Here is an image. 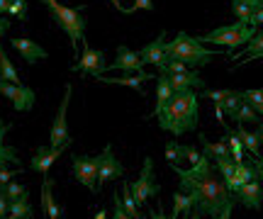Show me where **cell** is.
I'll list each match as a JSON object with an SVG mask.
<instances>
[{
  "label": "cell",
  "instance_id": "1",
  "mask_svg": "<svg viewBox=\"0 0 263 219\" xmlns=\"http://www.w3.org/2000/svg\"><path fill=\"white\" fill-rule=\"evenodd\" d=\"M171 168L178 175L180 190L193 200V210L197 214H202V217H217L219 210L232 200L224 181L212 168L207 153H200V161L193 163L190 168H180L176 163H171Z\"/></svg>",
  "mask_w": 263,
  "mask_h": 219
},
{
  "label": "cell",
  "instance_id": "2",
  "mask_svg": "<svg viewBox=\"0 0 263 219\" xmlns=\"http://www.w3.org/2000/svg\"><path fill=\"white\" fill-rule=\"evenodd\" d=\"M197 93L195 88L173 93L171 103L159 114V127L163 132H171L173 136H180L185 132L197 129Z\"/></svg>",
  "mask_w": 263,
  "mask_h": 219
},
{
  "label": "cell",
  "instance_id": "3",
  "mask_svg": "<svg viewBox=\"0 0 263 219\" xmlns=\"http://www.w3.org/2000/svg\"><path fill=\"white\" fill-rule=\"evenodd\" d=\"M163 51H166V58H176V61H183L185 66L190 68H200L207 66L212 58H217V49H207L197 37H190L188 32H178L176 39H171L163 44Z\"/></svg>",
  "mask_w": 263,
  "mask_h": 219
},
{
  "label": "cell",
  "instance_id": "4",
  "mask_svg": "<svg viewBox=\"0 0 263 219\" xmlns=\"http://www.w3.org/2000/svg\"><path fill=\"white\" fill-rule=\"evenodd\" d=\"M47 10L51 12V17L59 27L66 32V37L71 39V49L78 54V44L81 39H85V17L81 8H66L59 0H42Z\"/></svg>",
  "mask_w": 263,
  "mask_h": 219
},
{
  "label": "cell",
  "instance_id": "5",
  "mask_svg": "<svg viewBox=\"0 0 263 219\" xmlns=\"http://www.w3.org/2000/svg\"><path fill=\"white\" fill-rule=\"evenodd\" d=\"M256 32H258L256 25L234 22V25H224V27L212 29V32H207V34H202V37H197V39H200L202 44H217V47H224L227 51H232V49L246 44Z\"/></svg>",
  "mask_w": 263,
  "mask_h": 219
},
{
  "label": "cell",
  "instance_id": "6",
  "mask_svg": "<svg viewBox=\"0 0 263 219\" xmlns=\"http://www.w3.org/2000/svg\"><path fill=\"white\" fill-rule=\"evenodd\" d=\"M71 93H73V86L68 83L66 86V93H64V100L59 105V112H57V120L51 124V134H49V146L51 149H68L71 146V136H68V103H71Z\"/></svg>",
  "mask_w": 263,
  "mask_h": 219
},
{
  "label": "cell",
  "instance_id": "7",
  "mask_svg": "<svg viewBox=\"0 0 263 219\" xmlns=\"http://www.w3.org/2000/svg\"><path fill=\"white\" fill-rule=\"evenodd\" d=\"M132 195H134V200H137V205H146V202L154 197V195H159V185H156V181H154V158L151 156H146L144 158V168H141V175L137 183H132L129 185Z\"/></svg>",
  "mask_w": 263,
  "mask_h": 219
},
{
  "label": "cell",
  "instance_id": "8",
  "mask_svg": "<svg viewBox=\"0 0 263 219\" xmlns=\"http://www.w3.org/2000/svg\"><path fill=\"white\" fill-rule=\"evenodd\" d=\"M71 166H73V178L83 188L90 192H98V166H100V156L95 158H85V156H71Z\"/></svg>",
  "mask_w": 263,
  "mask_h": 219
},
{
  "label": "cell",
  "instance_id": "9",
  "mask_svg": "<svg viewBox=\"0 0 263 219\" xmlns=\"http://www.w3.org/2000/svg\"><path fill=\"white\" fill-rule=\"evenodd\" d=\"M0 95L8 97L17 112H29L37 100L32 88L22 86V83H8V81H0Z\"/></svg>",
  "mask_w": 263,
  "mask_h": 219
},
{
  "label": "cell",
  "instance_id": "10",
  "mask_svg": "<svg viewBox=\"0 0 263 219\" xmlns=\"http://www.w3.org/2000/svg\"><path fill=\"white\" fill-rule=\"evenodd\" d=\"M105 51H100V49H90L88 47V42L83 39V56L76 61L73 66H71V71L73 73H90V76L100 78L105 73Z\"/></svg>",
  "mask_w": 263,
  "mask_h": 219
},
{
  "label": "cell",
  "instance_id": "11",
  "mask_svg": "<svg viewBox=\"0 0 263 219\" xmlns=\"http://www.w3.org/2000/svg\"><path fill=\"white\" fill-rule=\"evenodd\" d=\"M124 175L122 163L117 161V156L112 153V146L107 144L105 151L100 153V166H98V185H105L110 181H117Z\"/></svg>",
  "mask_w": 263,
  "mask_h": 219
},
{
  "label": "cell",
  "instance_id": "12",
  "mask_svg": "<svg viewBox=\"0 0 263 219\" xmlns=\"http://www.w3.org/2000/svg\"><path fill=\"white\" fill-rule=\"evenodd\" d=\"M239 205H244L249 210H261L263 207V183L249 181L246 185H241L239 190L232 195Z\"/></svg>",
  "mask_w": 263,
  "mask_h": 219
},
{
  "label": "cell",
  "instance_id": "13",
  "mask_svg": "<svg viewBox=\"0 0 263 219\" xmlns=\"http://www.w3.org/2000/svg\"><path fill=\"white\" fill-rule=\"evenodd\" d=\"M64 153V146L61 149H51V146H37L34 149V156H32V161H29V168L39 175H47L49 168L57 163V158Z\"/></svg>",
  "mask_w": 263,
  "mask_h": 219
},
{
  "label": "cell",
  "instance_id": "14",
  "mask_svg": "<svg viewBox=\"0 0 263 219\" xmlns=\"http://www.w3.org/2000/svg\"><path fill=\"white\" fill-rule=\"evenodd\" d=\"M249 181H256V166L254 161H241L234 166V171H232V175H229V181L224 183L227 190H229V195H234L241 185H246Z\"/></svg>",
  "mask_w": 263,
  "mask_h": 219
},
{
  "label": "cell",
  "instance_id": "15",
  "mask_svg": "<svg viewBox=\"0 0 263 219\" xmlns=\"http://www.w3.org/2000/svg\"><path fill=\"white\" fill-rule=\"evenodd\" d=\"M110 71H127V73H139L141 68H144V64H141V58H139V54L137 51H132L129 47H124V44H120L117 47V61L115 64H110ZM105 68V71H107Z\"/></svg>",
  "mask_w": 263,
  "mask_h": 219
},
{
  "label": "cell",
  "instance_id": "16",
  "mask_svg": "<svg viewBox=\"0 0 263 219\" xmlns=\"http://www.w3.org/2000/svg\"><path fill=\"white\" fill-rule=\"evenodd\" d=\"M163 39H166V32L161 29L159 37H156L154 42H151V44H146V47L139 51V58H141V64H144V66L149 64V66H156V68H159L161 64L166 61V51H163V44H166V42H163Z\"/></svg>",
  "mask_w": 263,
  "mask_h": 219
},
{
  "label": "cell",
  "instance_id": "17",
  "mask_svg": "<svg viewBox=\"0 0 263 219\" xmlns=\"http://www.w3.org/2000/svg\"><path fill=\"white\" fill-rule=\"evenodd\" d=\"M12 47L20 51V56L25 58L27 64H37L42 58H47V51L44 47H39L37 42H32V39H25V37H15L12 39Z\"/></svg>",
  "mask_w": 263,
  "mask_h": 219
},
{
  "label": "cell",
  "instance_id": "18",
  "mask_svg": "<svg viewBox=\"0 0 263 219\" xmlns=\"http://www.w3.org/2000/svg\"><path fill=\"white\" fill-rule=\"evenodd\" d=\"M168 76V83L173 88V93H180V90H188V88H205V78H200L195 71H188V73H166Z\"/></svg>",
  "mask_w": 263,
  "mask_h": 219
},
{
  "label": "cell",
  "instance_id": "19",
  "mask_svg": "<svg viewBox=\"0 0 263 219\" xmlns=\"http://www.w3.org/2000/svg\"><path fill=\"white\" fill-rule=\"evenodd\" d=\"M42 207H44V214L49 219L61 217V207L54 200V181L49 175H44V183H42Z\"/></svg>",
  "mask_w": 263,
  "mask_h": 219
},
{
  "label": "cell",
  "instance_id": "20",
  "mask_svg": "<svg viewBox=\"0 0 263 219\" xmlns=\"http://www.w3.org/2000/svg\"><path fill=\"white\" fill-rule=\"evenodd\" d=\"M171 97H173V88H171V83H168V76H166V73H159V76H156V107H154L151 117H159L161 110L171 103Z\"/></svg>",
  "mask_w": 263,
  "mask_h": 219
},
{
  "label": "cell",
  "instance_id": "21",
  "mask_svg": "<svg viewBox=\"0 0 263 219\" xmlns=\"http://www.w3.org/2000/svg\"><path fill=\"white\" fill-rule=\"evenodd\" d=\"M222 129H224L227 146H229V158H232L234 163H241L246 158V149H244V144H241V139L234 134V129H232V127H227V122L222 124Z\"/></svg>",
  "mask_w": 263,
  "mask_h": 219
},
{
  "label": "cell",
  "instance_id": "22",
  "mask_svg": "<svg viewBox=\"0 0 263 219\" xmlns=\"http://www.w3.org/2000/svg\"><path fill=\"white\" fill-rule=\"evenodd\" d=\"M12 129V124L10 122H0V166H5V163H12V166H17L20 158H17V151L12 149V146H5V134Z\"/></svg>",
  "mask_w": 263,
  "mask_h": 219
},
{
  "label": "cell",
  "instance_id": "23",
  "mask_svg": "<svg viewBox=\"0 0 263 219\" xmlns=\"http://www.w3.org/2000/svg\"><path fill=\"white\" fill-rule=\"evenodd\" d=\"M151 78H154V76H149V73L139 71V73H134V76H124V78L100 76L98 81H100V83H112V86H129V88H134V90H141V83H146V81H151Z\"/></svg>",
  "mask_w": 263,
  "mask_h": 219
},
{
  "label": "cell",
  "instance_id": "24",
  "mask_svg": "<svg viewBox=\"0 0 263 219\" xmlns=\"http://www.w3.org/2000/svg\"><path fill=\"white\" fill-rule=\"evenodd\" d=\"M234 134L241 139V144H244L246 151L251 153V156H258V149H261V144H263L261 139H258V134H256V132H246L244 124H239V122H236Z\"/></svg>",
  "mask_w": 263,
  "mask_h": 219
},
{
  "label": "cell",
  "instance_id": "25",
  "mask_svg": "<svg viewBox=\"0 0 263 219\" xmlns=\"http://www.w3.org/2000/svg\"><path fill=\"white\" fill-rule=\"evenodd\" d=\"M0 195H3L8 202L29 200V190H27V188H25V185H20V183H12V181H10L8 185H3V188H0Z\"/></svg>",
  "mask_w": 263,
  "mask_h": 219
},
{
  "label": "cell",
  "instance_id": "26",
  "mask_svg": "<svg viewBox=\"0 0 263 219\" xmlns=\"http://www.w3.org/2000/svg\"><path fill=\"white\" fill-rule=\"evenodd\" d=\"M193 212V200L183 190L173 192V217L171 219H178L180 214H190Z\"/></svg>",
  "mask_w": 263,
  "mask_h": 219
},
{
  "label": "cell",
  "instance_id": "27",
  "mask_svg": "<svg viewBox=\"0 0 263 219\" xmlns=\"http://www.w3.org/2000/svg\"><path fill=\"white\" fill-rule=\"evenodd\" d=\"M32 214H34V207L29 205V200H15V202H10L8 219H29Z\"/></svg>",
  "mask_w": 263,
  "mask_h": 219
},
{
  "label": "cell",
  "instance_id": "28",
  "mask_svg": "<svg viewBox=\"0 0 263 219\" xmlns=\"http://www.w3.org/2000/svg\"><path fill=\"white\" fill-rule=\"evenodd\" d=\"M234 122H239V124H258L261 122V117H258V112H256L254 107L249 105V103H244L241 100V105H239V110H236V114H234Z\"/></svg>",
  "mask_w": 263,
  "mask_h": 219
},
{
  "label": "cell",
  "instance_id": "29",
  "mask_svg": "<svg viewBox=\"0 0 263 219\" xmlns=\"http://www.w3.org/2000/svg\"><path fill=\"white\" fill-rule=\"evenodd\" d=\"M122 205L129 217L144 219V214H139V205H137V200H134V195H132V190H129V183H122Z\"/></svg>",
  "mask_w": 263,
  "mask_h": 219
},
{
  "label": "cell",
  "instance_id": "30",
  "mask_svg": "<svg viewBox=\"0 0 263 219\" xmlns=\"http://www.w3.org/2000/svg\"><path fill=\"white\" fill-rule=\"evenodd\" d=\"M241 93V100L244 103H249V105L254 107L256 112H258V117H263V88H251V90H239Z\"/></svg>",
  "mask_w": 263,
  "mask_h": 219
},
{
  "label": "cell",
  "instance_id": "31",
  "mask_svg": "<svg viewBox=\"0 0 263 219\" xmlns=\"http://www.w3.org/2000/svg\"><path fill=\"white\" fill-rule=\"evenodd\" d=\"M222 105V110H224V114H229L232 120H234V114H236V110H239V105H241V93L239 90H229V95L219 103Z\"/></svg>",
  "mask_w": 263,
  "mask_h": 219
},
{
  "label": "cell",
  "instance_id": "32",
  "mask_svg": "<svg viewBox=\"0 0 263 219\" xmlns=\"http://www.w3.org/2000/svg\"><path fill=\"white\" fill-rule=\"evenodd\" d=\"M234 166L236 163L229 158V156H217L215 158V168H217V173H219V178L222 181H229V175H232V171H234Z\"/></svg>",
  "mask_w": 263,
  "mask_h": 219
},
{
  "label": "cell",
  "instance_id": "33",
  "mask_svg": "<svg viewBox=\"0 0 263 219\" xmlns=\"http://www.w3.org/2000/svg\"><path fill=\"white\" fill-rule=\"evenodd\" d=\"M232 10H234V15L239 17V22H249V19H251V12H254V8L241 3V0H232ZM249 25H251V22H249Z\"/></svg>",
  "mask_w": 263,
  "mask_h": 219
},
{
  "label": "cell",
  "instance_id": "34",
  "mask_svg": "<svg viewBox=\"0 0 263 219\" xmlns=\"http://www.w3.org/2000/svg\"><path fill=\"white\" fill-rule=\"evenodd\" d=\"M178 156L180 158H188L190 163L200 161V151H197L195 146H188V144H178Z\"/></svg>",
  "mask_w": 263,
  "mask_h": 219
},
{
  "label": "cell",
  "instance_id": "35",
  "mask_svg": "<svg viewBox=\"0 0 263 219\" xmlns=\"http://www.w3.org/2000/svg\"><path fill=\"white\" fill-rule=\"evenodd\" d=\"M112 205H115V212H112V219H134L127 214V210H124L122 205V197H120V192H115L112 195Z\"/></svg>",
  "mask_w": 263,
  "mask_h": 219
},
{
  "label": "cell",
  "instance_id": "36",
  "mask_svg": "<svg viewBox=\"0 0 263 219\" xmlns=\"http://www.w3.org/2000/svg\"><path fill=\"white\" fill-rule=\"evenodd\" d=\"M12 17H17V19H22L25 15H27V0H12L10 3V10H8Z\"/></svg>",
  "mask_w": 263,
  "mask_h": 219
},
{
  "label": "cell",
  "instance_id": "37",
  "mask_svg": "<svg viewBox=\"0 0 263 219\" xmlns=\"http://www.w3.org/2000/svg\"><path fill=\"white\" fill-rule=\"evenodd\" d=\"M137 10H146V12H154V0H134L132 8H124V15H132Z\"/></svg>",
  "mask_w": 263,
  "mask_h": 219
},
{
  "label": "cell",
  "instance_id": "38",
  "mask_svg": "<svg viewBox=\"0 0 263 219\" xmlns=\"http://www.w3.org/2000/svg\"><path fill=\"white\" fill-rule=\"evenodd\" d=\"M229 95V90H202V93H200V95L197 97H207V100H215V103H222V100H224V97Z\"/></svg>",
  "mask_w": 263,
  "mask_h": 219
},
{
  "label": "cell",
  "instance_id": "39",
  "mask_svg": "<svg viewBox=\"0 0 263 219\" xmlns=\"http://www.w3.org/2000/svg\"><path fill=\"white\" fill-rule=\"evenodd\" d=\"M178 158H180V156H178V144L171 139V142H166V161H168V163H176Z\"/></svg>",
  "mask_w": 263,
  "mask_h": 219
},
{
  "label": "cell",
  "instance_id": "40",
  "mask_svg": "<svg viewBox=\"0 0 263 219\" xmlns=\"http://www.w3.org/2000/svg\"><path fill=\"white\" fill-rule=\"evenodd\" d=\"M234 205H236V200L232 197V200H229V202L224 205V207L219 210V214H217L215 219H232V210H234Z\"/></svg>",
  "mask_w": 263,
  "mask_h": 219
},
{
  "label": "cell",
  "instance_id": "41",
  "mask_svg": "<svg viewBox=\"0 0 263 219\" xmlns=\"http://www.w3.org/2000/svg\"><path fill=\"white\" fill-rule=\"evenodd\" d=\"M251 25H256V27H263V5H258V8L251 12V19H249Z\"/></svg>",
  "mask_w": 263,
  "mask_h": 219
},
{
  "label": "cell",
  "instance_id": "42",
  "mask_svg": "<svg viewBox=\"0 0 263 219\" xmlns=\"http://www.w3.org/2000/svg\"><path fill=\"white\" fill-rule=\"evenodd\" d=\"M12 175H17V173H15V171H8L5 166H0V188H3V185H8V183L12 181Z\"/></svg>",
  "mask_w": 263,
  "mask_h": 219
},
{
  "label": "cell",
  "instance_id": "43",
  "mask_svg": "<svg viewBox=\"0 0 263 219\" xmlns=\"http://www.w3.org/2000/svg\"><path fill=\"white\" fill-rule=\"evenodd\" d=\"M215 117H217V122H219V127H222V124H224V110H222L219 103L215 105Z\"/></svg>",
  "mask_w": 263,
  "mask_h": 219
},
{
  "label": "cell",
  "instance_id": "44",
  "mask_svg": "<svg viewBox=\"0 0 263 219\" xmlns=\"http://www.w3.org/2000/svg\"><path fill=\"white\" fill-rule=\"evenodd\" d=\"M8 210H10V202L0 195V217H8Z\"/></svg>",
  "mask_w": 263,
  "mask_h": 219
},
{
  "label": "cell",
  "instance_id": "45",
  "mask_svg": "<svg viewBox=\"0 0 263 219\" xmlns=\"http://www.w3.org/2000/svg\"><path fill=\"white\" fill-rule=\"evenodd\" d=\"M254 166H256V181L263 183V158L261 161H254Z\"/></svg>",
  "mask_w": 263,
  "mask_h": 219
},
{
  "label": "cell",
  "instance_id": "46",
  "mask_svg": "<svg viewBox=\"0 0 263 219\" xmlns=\"http://www.w3.org/2000/svg\"><path fill=\"white\" fill-rule=\"evenodd\" d=\"M149 219H168L163 214V205H161V210H151L149 212Z\"/></svg>",
  "mask_w": 263,
  "mask_h": 219
},
{
  "label": "cell",
  "instance_id": "47",
  "mask_svg": "<svg viewBox=\"0 0 263 219\" xmlns=\"http://www.w3.org/2000/svg\"><path fill=\"white\" fill-rule=\"evenodd\" d=\"M10 29V19L5 17H0V37H5V32Z\"/></svg>",
  "mask_w": 263,
  "mask_h": 219
},
{
  "label": "cell",
  "instance_id": "48",
  "mask_svg": "<svg viewBox=\"0 0 263 219\" xmlns=\"http://www.w3.org/2000/svg\"><path fill=\"white\" fill-rule=\"evenodd\" d=\"M10 3H12V0H0V17H3V15L10 10Z\"/></svg>",
  "mask_w": 263,
  "mask_h": 219
},
{
  "label": "cell",
  "instance_id": "49",
  "mask_svg": "<svg viewBox=\"0 0 263 219\" xmlns=\"http://www.w3.org/2000/svg\"><path fill=\"white\" fill-rule=\"evenodd\" d=\"M95 219H107V212H105V207H100V210L95 212Z\"/></svg>",
  "mask_w": 263,
  "mask_h": 219
},
{
  "label": "cell",
  "instance_id": "50",
  "mask_svg": "<svg viewBox=\"0 0 263 219\" xmlns=\"http://www.w3.org/2000/svg\"><path fill=\"white\" fill-rule=\"evenodd\" d=\"M110 3H112V8H115V10H120V12H124V8H122V3H120V0H110Z\"/></svg>",
  "mask_w": 263,
  "mask_h": 219
},
{
  "label": "cell",
  "instance_id": "51",
  "mask_svg": "<svg viewBox=\"0 0 263 219\" xmlns=\"http://www.w3.org/2000/svg\"><path fill=\"white\" fill-rule=\"evenodd\" d=\"M256 134H258V139L263 142V117H261V124H258V132H256Z\"/></svg>",
  "mask_w": 263,
  "mask_h": 219
},
{
  "label": "cell",
  "instance_id": "52",
  "mask_svg": "<svg viewBox=\"0 0 263 219\" xmlns=\"http://www.w3.org/2000/svg\"><path fill=\"white\" fill-rule=\"evenodd\" d=\"M185 219H197V214H188V217H185Z\"/></svg>",
  "mask_w": 263,
  "mask_h": 219
},
{
  "label": "cell",
  "instance_id": "53",
  "mask_svg": "<svg viewBox=\"0 0 263 219\" xmlns=\"http://www.w3.org/2000/svg\"><path fill=\"white\" fill-rule=\"evenodd\" d=\"M258 3H261V5H263V0H258Z\"/></svg>",
  "mask_w": 263,
  "mask_h": 219
},
{
  "label": "cell",
  "instance_id": "54",
  "mask_svg": "<svg viewBox=\"0 0 263 219\" xmlns=\"http://www.w3.org/2000/svg\"><path fill=\"white\" fill-rule=\"evenodd\" d=\"M258 32H263V27H261V29H258Z\"/></svg>",
  "mask_w": 263,
  "mask_h": 219
},
{
  "label": "cell",
  "instance_id": "55",
  "mask_svg": "<svg viewBox=\"0 0 263 219\" xmlns=\"http://www.w3.org/2000/svg\"><path fill=\"white\" fill-rule=\"evenodd\" d=\"M0 219H8V217H0Z\"/></svg>",
  "mask_w": 263,
  "mask_h": 219
},
{
  "label": "cell",
  "instance_id": "56",
  "mask_svg": "<svg viewBox=\"0 0 263 219\" xmlns=\"http://www.w3.org/2000/svg\"><path fill=\"white\" fill-rule=\"evenodd\" d=\"M29 219H32V217H29Z\"/></svg>",
  "mask_w": 263,
  "mask_h": 219
}]
</instances>
